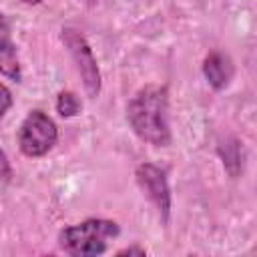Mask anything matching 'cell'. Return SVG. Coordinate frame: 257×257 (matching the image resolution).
I'll return each instance as SVG.
<instances>
[{"instance_id": "cell-3", "label": "cell", "mask_w": 257, "mask_h": 257, "mask_svg": "<svg viewBox=\"0 0 257 257\" xmlns=\"http://www.w3.org/2000/svg\"><path fill=\"white\" fill-rule=\"evenodd\" d=\"M58 141L56 122L42 110H30L18 128V147L26 157H44Z\"/></svg>"}, {"instance_id": "cell-9", "label": "cell", "mask_w": 257, "mask_h": 257, "mask_svg": "<svg viewBox=\"0 0 257 257\" xmlns=\"http://www.w3.org/2000/svg\"><path fill=\"white\" fill-rule=\"evenodd\" d=\"M231 145H225V151L219 147V153L223 157V165L229 169L231 175H237V171L241 169V147L235 139H229Z\"/></svg>"}, {"instance_id": "cell-13", "label": "cell", "mask_w": 257, "mask_h": 257, "mask_svg": "<svg viewBox=\"0 0 257 257\" xmlns=\"http://www.w3.org/2000/svg\"><path fill=\"white\" fill-rule=\"evenodd\" d=\"M80 2H82V4H86V6H94L98 0H80Z\"/></svg>"}, {"instance_id": "cell-8", "label": "cell", "mask_w": 257, "mask_h": 257, "mask_svg": "<svg viewBox=\"0 0 257 257\" xmlns=\"http://www.w3.org/2000/svg\"><path fill=\"white\" fill-rule=\"evenodd\" d=\"M56 110H58L60 116L72 118V116H76V114L80 112V100L76 98L74 92L62 90V92L58 94V98H56Z\"/></svg>"}, {"instance_id": "cell-2", "label": "cell", "mask_w": 257, "mask_h": 257, "mask_svg": "<svg viewBox=\"0 0 257 257\" xmlns=\"http://www.w3.org/2000/svg\"><path fill=\"white\" fill-rule=\"evenodd\" d=\"M118 233V225L110 219H86L62 229L58 235V247L74 257H94L102 255L108 241Z\"/></svg>"}, {"instance_id": "cell-14", "label": "cell", "mask_w": 257, "mask_h": 257, "mask_svg": "<svg viewBox=\"0 0 257 257\" xmlns=\"http://www.w3.org/2000/svg\"><path fill=\"white\" fill-rule=\"evenodd\" d=\"M22 2H24V4H40L42 0H22Z\"/></svg>"}, {"instance_id": "cell-1", "label": "cell", "mask_w": 257, "mask_h": 257, "mask_svg": "<svg viewBox=\"0 0 257 257\" xmlns=\"http://www.w3.org/2000/svg\"><path fill=\"white\" fill-rule=\"evenodd\" d=\"M126 118L135 135L155 147L171 145L169 90L161 84H147L126 104Z\"/></svg>"}, {"instance_id": "cell-5", "label": "cell", "mask_w": 257, "mask_h": 257, "mask_svg": "<svg viewBox=\"0 0 257 257\" xmlns=\"http://www.w3.org/2000/svg\"><path fill=\"white\" fill-rule=\"evenodd\" d=\"M135 177H137L141 191L157 207L163 223H167L169 215H171V187H169L165 171L153 163H143L137 167Z\"/></svg>"}, {"instance_id": "cell-7", "label": "cell", "mask_w": 257, "mask_h": 257, "mask_svg": "<svg viewBox=\"0 0 257 257\" xmlns=\"http://www.w3.org/2000/svg\"><path fill=\"white\" fill-rule=\"evenodd\" d=\"M0 70L4 78H10L14 82H20L22 72H20V62L14 44L10 42L8 36V22L4 18V28H2V42H0Z\"/></svg>"}, {"instance_id": "cell-10", "label": "cell", "mask_w": 257, "mask_h": 257, "mask_svg": "<svg viewBox=\"0 0 257 257\" xmlns=\"http://www.w3.org/2000/svg\"><path fill=\"white\" fill-rule=\"evenodd\" d=\"M8 181H10V163H8L6 153H2V187H6Z\"/></svg>"}, {"instance_id": "cell-12", "label": "cell", "mask_w": 257, "mask_h": 257, "mask_svg": "<svg viewBox=\"0 0 257 257\" xmlns=\"http://www.w3.org/2000/svg\"><path fill=\"white\" fill-rule=\"evenodd\" d=\"M147 251L141 249V247H126V249H120L118 255H145Z\"/></svg>"}, {"instance_id": "cell-6", "label": "cell", "mask_w": 257, "mask_h": 257, "mask_svg": "<svg viewBox=\"0 0 257 257\" xmlns=\"http://www.w3.org/2000/svg\"><path fill=\"white\" fill-rule=\"evenodd\" d=\"M233 72H235V66H233V60L219 52V50H213L205 56L203 60V74L207 78V82L215 88V90H223L231 78H233Z\"/></svg>"}, {"instance_id": "cell-4", "label": "cell", "mask_w": 257, "mask_h": 257, "mask_svg": "<svg viewBox=\"0 0 257 257\" xmlns=\"http://www.w3.org/2000/svg\"><path fill=\"white\" fill-rule=\"evenodd\" d=\"M64 46L68 48L74 64H76V70L82 78V84H84V90L90 98L98 96L100 92V70H98V64H96V58L92 54V48L90 44L86 42L84 34L72 26H64L62 28V34H60Z\"/></svg>"}, {"instance_id": "cell-11", "label": "cell", "mask_w": 257, "mask_h": 257, "mask_svg": "<svg viewBox=\"0 0 257 257\" xmlns=\"http://www.w3.org/2000/svg\"><path fill=\"white\" fill-rule=\"evenodd\" d=\"M2 98H4V106H2V116H4L10 108V104H12V94H10L8 86H2Z\"/></svg>"}]
</instances>
